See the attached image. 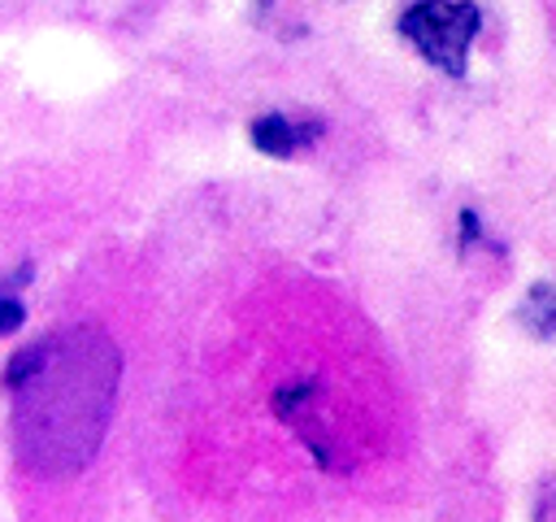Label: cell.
<instances>
[{
	"label": "cell",
	"instance_id": "obj_2",
	"mask_svg": "<svg viewBox=\"0 0 556 522\" xmlns=\"http://www.w3.org/2000/svg\"><path fill=\"white\" fill-rule=\"evenodd\" d=\"M482 17L469 0H417L400 17V35L443 74L460 78L469 61V44L478 35Z\"/></svg>",
	"mask_w": 556,
	"mask_h": 522
},
{
	"label": "cell",
	"instance_id": "obj_3",
	"mask_svg": "<svg viewBox=\"0 0 556 522\" xmlns=\"http://www.w3.org/2000/svg\"><path fill=\"white\" fill-rule=\"evenodd\" d=\"M317 135H321L317 122H291V117H282V113H265V117L252 122V144H256L265 157H291V152H300L304 144H313Z\"/></svg>",
	"mask_w": 556,
	"mask_h": 522
},
{
	"label": "cell",
	"instance_id": "obj_5",
	"mask_svg": "<svg viewBox=\"0 0 556 522\" xmlns=\"http://www.w3.org/2000/svg\"><path fill=\"white\" fill-rule=\"evenodd\" d=\"M22 322H26V304H22L9 287H0V335L22 331Z\"/></svg>",
	"mask_w": 556,
	"mask_h": 522
},
{
	"label": "cell",
	"instance_id": "obj_4",
	"mask_svg": "<svg viewBox=\"0 0 556 522\" xmlns=\"http://www.w3.org/2000/svg\"><path fill=\"white\" fill-rule=\"evenodd\" d=\"M521 326L534 335V339H556V287H530L526 291V304L517 309Z\"/></svg>",
	"mask_w": 556,
	"mask_h": 522
},
{
	"label": "cell",
	"instance_id": "obj_1",
	"mask_svg": "<svg viewBox=\"0 0 556 522\" xmlns=\"http://www.w3.org/2000/svg\"><path fill=\"white\" fill-rule=\"evenodd\" d=\"M122 357L100 326L48 331L9 357L0 387L13 400V444L30 474L83 470L109 426Z\"/></svg>",
	"mask_w": 556,
	"mask_h": 522
}]
</instances>
